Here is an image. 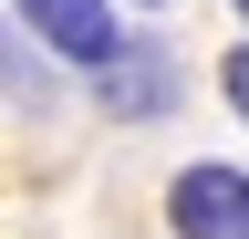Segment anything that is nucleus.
Listing matches in <instances>:
<instances>
[{
    "label": "nucleus",
    "mask_w": 249,
    "mask_h": 239,
    "mask_svg": "<svg viewBox=\"0 0 249 239\" xmlns=\"http://www.w3.org/2000/svg\"><path fill=\"white\" fill-rule=\"evenodd\" d=\"M166 239H249V166L187 156L166 177Z\"/></svg>",
    "instance_id": "f257e3e1"
},
{
    "label": "nucleus",
    "mask_w": 249,
    "mask_h": 239,
    "mask_svg": "<svg viewBox=\"0 0 249 239\" xmlns=\"http://www.w3.org/2000/svg\"><path fill=\"white\" fill-rule=\"evenodd\" d=\"M11 21H21L42 52L83 63V73L124 63V0H11Z\"/></svg>",
    "instance_id": "f03ea898"
},
{
    "label": "nucleus",
    "mask_w": 249,
    "mask_h": 239,
    "mask_svg": "<svg viewBox=\"0 0 249 239\" xmlns=\"http://www.w3.org/2000/svg\"><path fill=\"white\" fill-rule=\"evenodd\" d=\"M93 83H104L114 114H156V104H166V63H156V52H124V63H104Z\"/></svg>",
    "instance_id": "7ed1b4c3"
},
{
    "label": "nucleus",
    "mask_w": 249,
    "mask_h": 239,
    "mask_svg": "<svg viewBox=\"0 0 249 239\" xmlns=\"http://www.w3.org/2000/svg\"><path fill=\"white\" fill-rule=\"evenodd\" d=\"M218 94H229V114L249 125V42H229V52H218Z\"/></svg>",
    "instance_id": "20e7f679"
},
{
    "label": "nucleus",
    "mask_w": 249,
    "mask_h": 239,
    "mask_svg": "<svg viewBox=\"0 0 249 239\" xmlns=\"http://www.w3.org/2000/svg\"><path fill=\"white\" fill-rule=\"evenodd\" d=\"M124 11H156V0H124Z\"/></svg>",
    "instance_id": "39448f33"
},
{
    "label": "nucleus",
    "mask_w": 249,
    "mask_h": 239,
    "mask_svg": "<svg viewBox=\"0 0 249 239\" xmlns=\"http://www.w3.org/2000/svg\"><path fill=\"white\" fill-rule=\"evenodd\" d=\"M229 11H239V21H249V0H229Z\"/></svg>",
    "instance_id": "423d86ee"
}]
</instances>
